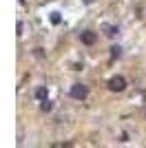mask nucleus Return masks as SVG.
Listing matches in <instances>:
<instances>
[{
    "instance_id": "nucleus-9",
    "label": "nucleus",
    "mask_w": 146,
    "mask_h": 148,
    "mask_svg": "<svg viewBox=\"0 0 146 148\" xmlns=\"http://www.w3.org/2000/svg\"><path fill=\"white\" fill-rule=\"evenodd\" d=\"M82 2H84V5H93V2H95V0H82Z\"/></svg>"
},
{
    "instance_id": "nucleus-2",
    "label": "nucleus",
    "mask_w": 146,
    "mask_h": 148,
    "mask_svg": "<svg viewBox=\"0 0 146 148\" xmlns=\"http://www.w3.org/2000/svg\"><path fill=\"white\" fill-rule=\"evenodd\" d=\"M69 95H71L73 99H86V97H89V86L82 84V82H78V84H73V86H71Z\"/></svg>"
},
{
    "instance_id": "nucleus-5",
    "label": "nucleus",
    "mask_w": 146,
    "mask_h": 148,
    "mask_svg": "<svg viewBox=\"0 0 146 148\" xmlns=\"http://www.w3.org/2000/svg\"><path fill=\"white\" fill-rule=\"evenodd\" d=\"M117 33H120V27H117V25H106V27H104V36H106V38H115Z\"/></svg>"
},
{
    "instance_id": "nucleus-8",
    "label": "nucleus",
    "mask_w": 146,
    "mask_h": 148,
    "mask_svg": "<svg viewBox=\"0 0 146 148\" xmlns=\"http://www.w3.org/2000/svg\"><path fill=\"white\" fill-rule=\"evenodd\" d=\"M51 22H53V25H60V13H58V11L51 13Z\"/></svg>"
},
{
    "instance_id": "nucleus-10",
    "label": "nucleus",
    "mask_w": 146,
    "mask_h": 148,
    "mask_svg": "<svg viewBox=\"0 0 146 148\" xmlns=\"http://www.w3.org/2000/svg\"><path fill=\"white\" fill-rule=\"evenodd\" d=\"M20 2H24V0H20Z\"/></svg>"
},
{
    "instance_id": "nucleus-7",
    "label": "nucleus",
    "mask_w": 146,
    "mask_h": 148,
    "mask_svg": "<svg viewBox=\"0 0 146 148\" xmlns=\"http://www.w3.org/2000/svg\"><path fill=\"white\" fill-rule=\"evenodd\" d=\"M122 56V47H111V58H120Z\"/></svg>"
},
{
    "instance_id": "nucleus-1",
    "label": "nucleus",
    "mask_w": 146,
    "mask_h": 148,
    "mask_svg": "<svg viewBox=\"0 0 146 148\" xmlns=\"http://www.w3.org/2000/svg\"><path fill=\"white\" fill-rule=\"evenodd\" d=\"M106 86H109V91H113V93H122L126 88V77H124V75H113V77H109Z\"/></svg>"
},
{
    "instance_id": "nucleus-6",
    "label": "nucleus",
    "mask_w": 146,
    "mask_h": 148,
    "mask_svg": "<svg viewBox=\"0 0 146 148\" xmlns=\"http://www.w3.org/2000/svg\"><path fill=\"white\" fill-rule=\"evenodd\" d=\"M40 111H42V113H51V111H53V102H51V99H42V102H40Z\"/></svg>"
},
{
    "instance_id": "nucleus-3",
    "label": "nucleus",
    "mask_w": 146,
    "mask_h": 148,
    "mask_svg": "<svg viewBox=\"0 0 146 148\" xmlns=\"http://www.w3.org/2000/svg\"><path fill=\"white\" fill-rule=\"evenodd\" d=\"M80 40H82V44H86V47H93V44L97 42V33H93V31H82V33H80Z\"/></svg>"
},
{
    "instance_id": "nucleus-4",
    "label": "nucleus",
    "mask_w": 146,
    "mask_h": 148,
    "mask_svg": "<svg viewBox=\"0 0 146 148\" xmlns=\"http://www.w3.org/2000/svg\"><path fill=\"white\" fill-rule=\"evenodd\" d=\"M33 95H36L38 102H42V99H47V97H49V88H47V86H38L36 91H33Z\"/></svg>"
}]
</instances>
